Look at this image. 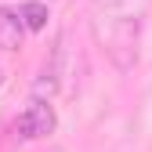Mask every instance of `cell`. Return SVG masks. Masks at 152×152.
<instances>
[{
    "instance_id": "5b68a950",
    "label": "cell",
    "mask_w": 152,
    "mask_h": 152,
    "mask_svg": "<svg viewBox=\"0 0 152 152\" xmlns=\"http://www.w3.org/2000/svg\"><path fill=\"white\" fill-rule=\"evenodd\" d=\"M91 4H94V7H102V11H109V7H120L123 0H91Z\"/></svg>"
},
{
    "instance_id": "6da1fadb",
    "label": "cell",
    "mask_w": 152,
    "mask_h": 152,
    "mask_svg": "<svg viewBox=\"0 0 152 152\" xmlns=\"http://www.w3.org/2000/svg\"><path fill=\"white\" fill-rule=\"evenodd\" d=\"M94 40L98 47L109 54V62L116 65L120 72H130L138 65V44H141V26L134 15H102L94 18Z\"/></svg>"
},
{
    "instance_id": "8992f818",
    "label": "cell",
    "mask_w": 152,
    "mask_h": 152,
    "mask_svg": "<svg viewBox=\"0 0 152 152\" xmlns=\"http://www.w3.org/2000/svg\"><path fill=\"white\" fill-rule=\"evenodd\" d=\"M0 87H4V69H0Z\"/></svg>"
},
{
    "instance_id": "7a4b0ae2",
    "label": "cell",
    "mask_w": 152,
    "mask_h": 152,
    "mask_svg": "<svg viewBox=\"0 0 152 152\" xmlns=\"http://www.w3.org/2000/svg\"><path fill=\"white\" fill-rule=\"evenodd\" d=\"M54 127H58V116H54L51 98H33L22 112H18V120H15V134L22 138V141H40V138L54 134Z\"/></svg>"
},
{
    "instance_id": "277c9868",
    "label": "cell",
    "mask_w": 152,
    "mask_h": 152,
    "mask_svg": "<svg viewBox=\"0 0 152 152\" xmlns=\"http://www.w3.org/2000/svg\"><path fill=\"white\" fill-rule=\"evenodd\" d=\"M18 15H22L26 33H40L47 26V18H51V11H47L44 0H26V4H18Z\"/></svg>"
},
{
    "instance_id": "3957f363",
    "label": "cell",
    "mask_w": 152,
    "mask_h": 152,
    "mask_svg": "<svg viewBox=\"0 0 152 152\" xmlns=\"http://www.w3.org/2000/svg\"><path fill=\"white\" fill-rule=\"evenodd\" d=\"M26 44V26H22V15L18 7H0V51H22Z\"/></svg>"
}]
</instances>
